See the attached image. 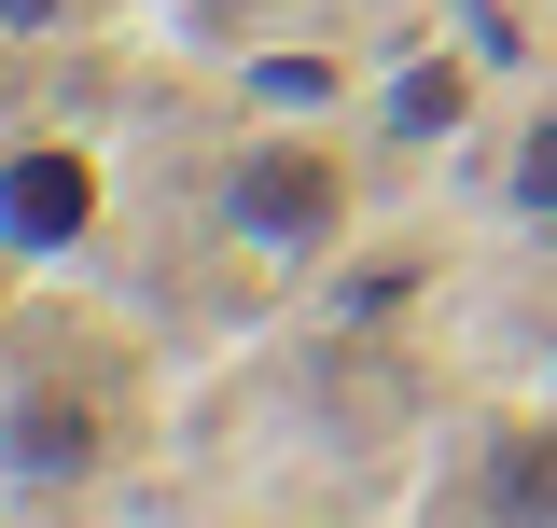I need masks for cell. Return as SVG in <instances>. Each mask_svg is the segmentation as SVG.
<instances>
[{
	"label": "cell",
	"mask_w": 557,
	"mask_h": 528,
	"mask_svg": "<svg viewBox=\"0 0 557 528\" xmlns=\"http://www.w3.org/2000/svg\"><path fill=\"white\" fill-rule=\"evenodd\" d=\"M209 223L265 264H321L362 223V153L335 126H237V153L209 167Z\"/></svg>",
	"instance_id": "obj_1"
},
{
	"label": "cell",
	"mask_w": 557,
	"mask_h": 528,
	"mask_svg": "<svg viewBox=\"0 0 557 528\" xmlns=\"http://www.w3.org/2000/svg\"><path fill=\"white\" fill-rule=\"evenodd\" d=\"M112 460H126V431H112V403L84 390V376H14L0 390V487L14 501H70V487H98Z\"/></svg>",
	"instance_id": "obj_2"
},
{
	"label": "cell",
	"mask_w": 557,
	"mask_h": 528,
	"mask_svg": "<svg viewBox=\"0 0 557 528\" xmlns=\"http://www.w3.org/2000/svg\"><path fill=\"white\" fill-rule=\"evenodd\" d=\"M446 501L460 515H557V417H487V431H460Z\"/></svg>",
	"instance_id": "obj_3"
},
{
	"label": "cell",
	"mask_w": 557,
	"mask_h": 528,
	"mask_svg": "<svg viewBox=\"0 0 557 528\" xmlns=\"http://www.w3.org/2000/svg\"><path fill=\"white\" fill-rule=\"evenodd\" d=\"M487 112V70L460 56V42H432V56H405L391 84H376V126L405 139V153H446V139H474Z\"/></svg>",
	"instance_id": "obj_4"
},
{
	"label": "cell",
	"mask_w": 557,
	"mask_h": 528,
	"mask_svg": "<svg viewBox=\"0 0 557 528\" xmlns=\"http://www.w3.org/2000/svg\"><path fill=\"white\" fill-rule=\"evenodd\" d=\"M84 209H98V181H84L70 153H28V167L0 181V223H14V251H70V237H84Z\"/></svg>",
	"instance_id": "obj_5"
},
{
	"label": "cell",
	"mask_w": 557,
	"mask_h": 528,
	"mask_svg": "<svg viewBox=\"0 0 557 528\" xmlns=\"http://www.w3.org/2000/svg\"><path fill=\"white\" fill-rule=\"evenodd\" d=\"M502 209H516L530 237H557V98H530V112L502 126Z\"/></svg>",
	"instance_id": "obj_6"
},
{
	"label": "cell",
	"mask_w": 557,
	"mask_h": 528,
	"mask_svg": "<svg viewBox=\"0 0 557 528\" xmlns=\"http://www.w3.org/2000/svg\"><path fill=\"white\" fill-rule=\"evenodd\" d=\"M84 14H98V0H0V28H14V42H42V28H84Z\"/></svg>",
	"instance_id": "obj_7"
}]
</instances>
